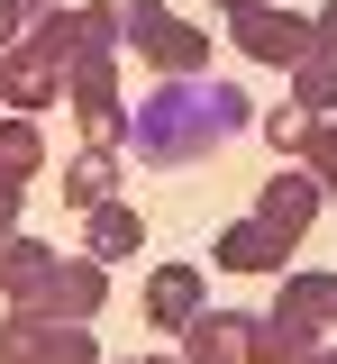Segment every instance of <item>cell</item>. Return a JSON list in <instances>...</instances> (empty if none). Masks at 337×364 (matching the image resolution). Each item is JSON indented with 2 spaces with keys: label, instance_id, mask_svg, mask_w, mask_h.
<instances>
[{
  "label": "cell",
  "instance_id": "obj_7",
  "mask_svg": "<svg viewBox=\"0 0 337 364\" xmlns=\"http://www.w3.org/2000/svg\"><path fill=\"white\" fill-rule=\"evenodd\" d=\"M255 219L274 228L283 246H301V237H310V219H319V182H310V173H274L264 191H255Z\"/></svg>",
  "mask_w": 337,
  "mask_h": 364
},
{
  "label": "cell",
  "instance_id": "obj_6",
  "mask_svg": "<svg viewBox=\"0 0 337 364\" xmlns=\"http://www.w3.org/2000/svg\"><path fill=\"white\" fill-rule=\"evenodd\" d=\"M228 37L246 46V64H283V73L301 64V55H319V28H310V18H291V9H264V0L228 18Z\"/></svg>",
  "mask_w": 337,
  "mask_h": 364
},
{
  "label": "cell",
  "instance_id": "obj_10",
  "mask_svg": "<svg viewBox=\"0 0 337 364\" xmlns=\"http://www.w3.org/2000/svg\"><path fill=\"white\" fill-rule=\"evenodd\" d=\"M246 328H255L246 310H200L183 328V364H246Z\"/></svg>",
  "mask_w": 337,
  "mask_h": 364
},
{
  "label": "cell",
  "instance_id": "obj_12",
  "mask_svg": "<svg viewBox=\"0 0 337 364\" xmlns=\"http://www.w3.org/2000/svg\"><path fill=\"white\" fill-rule=\"evenodd\" d=\"M146 318H155V328H192L200 318V273L192 264H164L155 282H146Z\"/></svg>",
  "mask_w": 337,
  "mask_h": 364
},
{
  "label": "cell",
  "instance_id": "obj_14",
  "mask_svg": "<svg viewBox=\"0 0 337 364\" xmlns=\"http://www.w3.org/2000/svg\"><path fill=\"white\" fill-rule=\"evenodd\" d=\"M82 237H92V255L100 264H109V255H137V210H128V200H100V210H82Z\"/></svg>",
  "mask_w": 337,
  "mask_h": 364
},
{
  "label": "cell",
  "instance_id": "obj_25",
  "mask_svg": "<svg viewBox=\"0 0 337 364\" xmlns=\"http://www.w3.org/2000/svg\"><path fill=\"white\" fill-rule=\"evenodd\" d=\"M310 364H337V346H319V355H310Z\"/></svg>",
  "mask_w": 337,
  "mask_h": 364
},
{
  "label": "cell",
  "instance_id": "obj_18",
  "mask_svg": "<svg viewBox=\"0 0 337 364\" xmlns=\"http://www.w3.org/2000/svg\"><path fill=\"white\" fill-rule=\"evenodd\" d=\"M255 128H264V146H283V155H310V136H319V119H310L301 100H283V109H264Z\"/></svg>",
  "mask_w": 337,
  "mask_h": 364
},
{
  "label": "cell",
  "instance_id": "obj_2",
  "mask_svg": "<svg viewBox=\"0 0 337 364\" xmlns=\"http://www.w3.org/2000/svg\"><path fill=\"white\" fill-rule=\"evenodd\" d=\"M0 291L28 318H100L109 264H100V255H55L37 237H9V246H0Z\"/></svg>",
  "mask_w": 337,
  "mask_h": 364
},
{
  "label": "cell",
  "instance_id": "obj_11",
  "mask_svg": "<svg viewBox=\"0 0 337 364\" xmlns=\"http://www.w3.org/2000/svg\"><path fill=\"white\" fill-rule=\"evenodd\" d=\"M46 100H64V73H46L37 55H18V46H9V55H0V109H18V119H37Z\"/></svg>",
  "mask_w": 337,
  "mask_h": 364
},
{
  "label": "cell",
  "instance_id": "obj_5",
  "mask_svg": "<svg viewBox=\"0 0 337 364\" xmlns=\"http://www.w3.org/2000/svg\"><path fill=\"white\" fill-rule=\"evenodd\" d=\"M64 109L82 119L92 146H128V109H119V64H109V55L64 64Z\"/></svg>",
  "mask_w": 337,
  "mask_h": 364
},
{
  "label": "cell",
  "instance_id": "obj_24",
  "mask_svg": "<svg viewBox=\"0 0 337 364\" xmlns=\"http://www.w3.org/2000/svg\"><path fill=\"white\" fill-rule=\"evenodd\" d=\"M219 9H228V18H237V9H255V0H219Z\"/></svg>",
  "mask_w": 337,
  "mask_h": 364
},
{
  "label": "cell",
  "instance_id": "obj_16",
  "mask_svg": "<svg viewBox=\"0 0 337 364\" xmlns=\"http://www.w3.org/2000/svg\"><path fill=\"white\" fill-rule=\"evenodd\" d=\"M46 164V136H37V119H0V182H18L28 191V173Z\"/></svg>",
  "mask_w": 337,
  "mask_h": 364
},
{
  "label": "cell",
  "instance_id": "obj_23",
  "mask_svg": "<svg viewBox=\"0 0 337 364\" xmlns=\"http://www.w3.org/2000/svg\"><path fill=\"white\" fill-rule=\"evenodd\" d=\"M0 37H9V46H18V0H0Z\"/></svg>",
  "mask_w": 337,
  "mask_h": 364
},
{
  "label": "cell",
  "instance_id": "obj_8",
  "mask_svg": "<svg viewBox=\"0 0 337 364\" xmlns=\"http://www.w3.org/2000/svg\"><path fill=\"white\" fill-rule=\"evenodd\" d=\"M283 255H291V246H283L264 219L219 228V246H210V264H219V273H283Z\"/></svg>",
  "mask_w": 337,
  "mask_h": 364
},
{
  "label": "cell",
  "instance_id": "obj_1",
  "mask_svg": "<svg viewBox=\"0 0 337 364\" xmlns=\"http://www.w3.org/2000/svg\"><path fill=\"white\" fill-rule=\"evenodd\" d=\"M246 128H255V100L237 82L183 73V82H155L146 109H128V155L155 173H183V164H210L219 146H237Z\"/></svg>",
  "mask_w": 337,
  "mask_h": 364
},
{
  "label": "cell",
  "instance_id": "obj_22",
  "mask_svg": "<svg viewBox=\"0 0 337 364\" xmlns=\"http://www.w3.org/2000/svg\"><path fill=\"white\" fill-rule=\"evenodd\" d=\"M64 0H18V28H37V18H55Z\"/></svg>",
  "mask_w": 337,
  "mask_h": 364
},
{
  "label": "cell",
  "instance_id": "obj_13",
  "mask_svg": "<svg viewBox=\"0 0 337 364\" xmlns=\"http://www.w3.org/2000/svg\"><path fill=\"white\" fill-rule=\"evenodd\" d=\"M319 355V337H301V328H291V318H255V328H246V364H310Z\"/></svg>",
  "mask_w": 337,
  "mask_h": 364
},
{
  "label": "cell",
  "instance_id": "obj_15",
  "mask_svg": "<svg viewBox=\"0 0 337 364\" xmlns=\"http://www.w3.org/2000/svg\"><path fill=\"white\" fill-rule=\"evenodd\" d=\"M64 200H73V210H100V200H119V164H109V146L73 155V173H64Z\"/></svg>",
  "mask_w": 337,
  "mask_h": 364
},
{
  "label": "cell",
  "instance_id": "obj_4",
  "mask_svg": "<svg viewBox=\"0 0 337 364\" xmlns=\"http://www.w3.org/2000/svg\"><path fill=\"white\" fill-rule=\"evenodd\" d=\"M0 364H100L92 318H28V310H9L0 318Z\"/></svg>",
  "mask_w": 337,
  "mask_h": 364
},
{
  "label": "cell",
  "instance_id": "obj_26",
  "mask_svg": "<svg viewBox=\"0 0 337 364\" xmlns=\"http://www.w3.org/2000/svg\"><path fill=\"white\" fill-rule=\"evenodd\" d=\"M128 364H164V355H128Z\"/></svg>",
  "mask_w": 337,
  "mask_h": 364
},
{
  "label": "cell",
  "instance_id": "obj_21",
  "mask_svg": "<svg viewBox=\"0 0 337 364\" xmlns=\"http://www.w3.org/2000/svg\"><path fill=\"white\" fill-rule=\"evenodd\" d=\"M310 28H319V55H328V64H337V0H328V9H319V18H310Z\"/></svg>",
  "mask_w": 337,
  "mask_h": 364
},
{
  "label": "cell",
  "instance_id": "obj_17",
  "mask_svg": "<svg viewBox=\"0 0 337 364\" xmlns=\"http://www.w3.org/2000/svg\"><path fill=\"white\" fill-rule=\"evenodd\" d=\"M291 100H301L310 119L337 109V64H328V55H301V64H291Z\"/></svg>",
  "mask_w": 337,
  "mask_h": 364
},
{
  "label": "cell",
  "instance_id": "obj_20",
  "mask_svg": "<svg viewBox=\"0 0 337 364\" xmlns=\"http://www.w3.org/2000/svg\"><path fill=\"white\" fill-rule=\"evenodd\" d=\"M18 237V182H0V246Z\"/></svg>",
  "mask_w": 337,
  "mask_h": 364
},
{
  "label": "cell",
  "instance_id": "obj_9",
  "mask_svg": "<svg viewBox=\"0 0 337 364\" xmlns=\"http://www.w3.org/2000/svg\"><path fill=\"white\" fill-rule=\"evenodd\" d=\"M274 318H291L301 337L337 328V273H283V291H274Z\"/></svg>",
  "mask_w": 337,
  "mask_h": 364
},
{
  "label": "cell",
  "instance_id": "obj_19",
  "mask_svg": "<svg viewBox=\"0 0 337 364\" xmlns=\"http://www.w3.org/2000/svg\"><path fill=\"white\" fill-rule=\"evenodd\" d=\"M301 164H310V182H319V191H337V119L310 136V155H301Z\"/></svg>",
  "mask_w": 337,
  "mask_h": 364
},
{
  "label": "cell",
  "instance_id": "obj_3",
  "mask_svg": "<svg viewBox=\"0 0 337 364\" xmlns=\"http://www.w3.org/2000/svg\"><path fill=\"white\" fill-rule=\"evenodd\" d=\"M119 37L137 46V55L164 73V82H183V73H210V37H200L183 9H164V0H119Z\"/></svg>",
  "mask_w": 337,
  "mask_h": 364
}]
</instances>
